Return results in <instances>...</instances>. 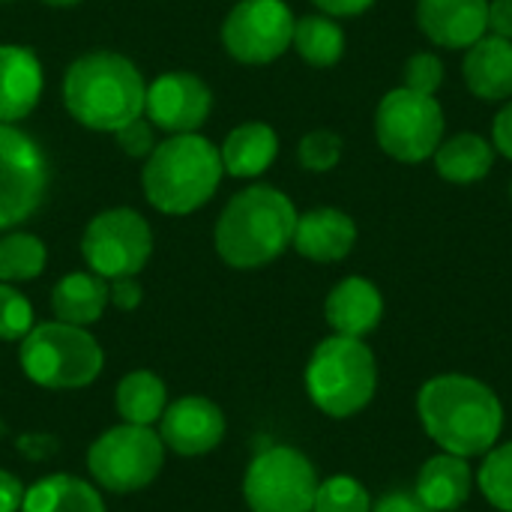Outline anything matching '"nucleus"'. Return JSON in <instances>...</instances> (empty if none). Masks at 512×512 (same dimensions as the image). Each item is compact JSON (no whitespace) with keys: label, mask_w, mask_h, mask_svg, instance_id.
<instances>
[{"label":"nucleus","mask_w":512,"mask_h":512,"mask_svg":"<svg viewBox=\"0 0 512 512\" xmlns=\"http://www.w3.org/2000/svg\"><path fill=\"white\" fill-rule=\"evenodd\" d=\"M495 147L474 132H462L450 141H441L435 150V171L450 183H477L492 171Z\"/></svg>","instance_id":"25"},{"label":"nucleus","mask_w":512,"mask_h":512,"mask_svg":"<svg viewBox=\"0 0 512 512\" xmlns=\"http://www.w3.org/2000/svg\"><path fill=\"white\" fill-rule=\"evenodd\" d=\"M297 210L273 186H252L228 201L216 225V252L237 270L276 261L294 240Z\"/></svg>","instance_id":"3"},{"label":"nucleus","mask_w":512,"mask_h":512,"mask_svg":"<svg viewBox=\"0 0 512 512\" xmlns=\"http://www.w3.org/2000/svg\"><path fill=\"white\" fill-rule=\"evenodd\" d=\"M441 84H444V63L435 54L423 51V54H414L405 63V87L408 90L435 96Z\"/></svg>","instance_id":"32"},{"label":"nucleus","mask_w":512,"mask_h":512,"mask_svg":"<svg viewBox=\"0 0 512 512\" xmlns=\"http://www.w3.org/2000/svg\"><path fill=\"white\" fill-rule=\"evenodd\" d=\"M21 512H105V501L93 483L72 474H51L24 492Z\"/></svg>","instance_id":"22"},{"label":"nucleus","mask_w":512,"mask_h":512,"mask_svg":"<svg viewBox=\"0 0 512 512\" xmlns=\"http://www.w3.org/2000/svg\"><path fill=\"white\" fill-rule=\"evenodd\" d=\"M474 489V474L468 459L453 456V453H438L432 456L417 477V498L432 512H456L462 510L471 498Z\"/></svg>","instance_id":"20"},{"label":"nucleus","mask_w":512,"mask_h":512,"mask_svg":"<svg viewBox=\"0 0 512 512\" xmlns=\"http://www.w3.org/2000/svg\"><path fill=\"white\" fill-rule=\"evenodd\" d=\"M222 156L219 150L195 135L183 132L168 138L150 153L144 168V192L147 201L171 216H183L207 204L222 180Z\"/></svg>","instance_id":"4"},{"label":"nucleus","mask_w":512,"mask_h":512,"mask_svg":"<svg viewBox=\"0 0 512 512\" xmlns=\"http://www.w3.org/2000/svg\"><path fill=\"white\" fill-rule=\"evenodd\" d=\"M354 243H357V225L348 213L336 207H318L297 216L291 246L309 261L318 264L342 261L354 249Z\"/></svg>","instance_id":"17"},{"label":"nucleus","mask_w":512,"mask_h":512,"mask_svg":"<svg viewBox=\"0 0 512 512\" xmlns=\"http://www.w3.org/2000/svg\"><path fill=\"white\" fill-rule=\"evenodd\" d=\"M417 417L426 435L453 456H486L504 432V405L498 393L471 375L429 378L417 393Z\"/></svg>","instance_id":"1"},{"label":"nucleus","mask_w":512,"mask_h":512,"mask_svg":"<svg viewBox=\"0 0 512 512\" xmlns=\"http://www.w3.org/2000/svg\"><path fill=\"white\" fill-rule=\"evenodd\" d=\"M156 426L165 450L177 456L213 453L225 438V414L207 396H183L177 402H168Z\"/></svg>","instance_id":"13"},{"label":"nucleus","mask_w":512,"mask_h":512,"mask_svg":"<svg viewBox=\"0 0 512 512\" xmlns=\"http://www.w3.org/2000/svg\"><path fill=\"white\" fill-rule=\"evenodd\" d=\"M276 153H279V138L267 123H243V126H237L225 138V144L219 150L222 168L231 177H258V174H264L273 165Z\"/></svg>","instance_id":"23"},{"label":"nucleus","mask_w":512,"mask_h":512,"mask_svg":"<svg viewBox=\"0 0 512 512\" xmlns=\"http://www.w3.org/2000/svg\"><path fill=\"white\" fill-rule=\"evenodd\" d=\"M462 72L468 90L477 99H512V39H501L492 33L477 39L465 54Z\"/></svg>","instance_id":"19"},{"label":"nucleus","mask_w":512,"mask_h":512,"mask_svg":"<svg viewBox=\"0 0 512 512\" xmlns=\"http://www.w3.org/2000/svg\"><path fill=\"white\" fill-rule=\"evenodd\" d=\"M375 135L387 156L399 162H423L435 156L444 138V111L435 96L408 87L390 90L378 105Z\"/></svg>","instance_id":"9"},{"label":"nucleus","mask_w":512,"mask_h":512,"mask_svg":"<svg viewBox=\"0 0 512 512\" xmlns=\"http://www.w3.org/2000/svg\"><path fill=\"white\" fill-rule=\"evenodd\" d=\"M210 105H213L210 87L189 72L159 75L147 87V99H144V108L153 126L174 132V135L195 132L207 120Z\"/></svg>","instance_id":"14"},{"label":"nucleus","mask_w":512,"mask_h":512,"mask_svg":"<svg viewBox=\"0 0 512 512\" xmlns=\"http://www.w3.org/2000/svg\"><path fill=\"white\" fill-rule=\"evenodd\" d=\"M489 30H492V36L512 39V0L489 3Z\"/></svg>","instance_id":"38"},{"label":"nucleus","mask_w":512,"mask_h":512,"mask_svg":"<svg viewBox=\"0 0 512 512\" xmlns=\"http://www.w3.org/2000/svg\"><path fill=\"white\" fill-rule=\"evenodd\" d=\"M42 93V66L30 48L0 45V123L27 117Z\"/></svg>","instance_id":"18"},{"label":"nucleus","mask_w":512,"mask_h":512,"mask_svg":"<svg viewBox=\"0 0 512 512\" xmlns=\"http://www.w3.org/2000/svg\"><path fill=\"white\" fill-rule=\"evenodd\" d=\"M327 15H360L366 12L375 0H315Z\"/></svg>","instance_id":"39"},{"label":"nucleus","mask_w":512,"mask_h":512,"mask_svg":"<svg viewBox=\"0 0 512 512\" xmlns=\"http://www.w3.org/2000/svg\"><path fill=\"white\" fill-rule=\"evenodd\" d=\"M150 249H153L150 225L144 222V216H138L129 207L99 213L87 225L81 240L84 261L96 276L108 282L141 273L150 258Z\"/></svg>","instance_id":"10"},{"label":"nucleus","mask_w":512,"mask_h":512,"mask_svg":"<svg viewBox=\"0 0 512 512\" xmlns=\"http://www.w3.org/2000/svg\"><path fill=\"white\" fill-rule=\"evenodd\" d=\"M312 512H372V495L354 477H330L318 483Z\"/></svg>","instance_id":"29"},{"label":"nucleus","mask_w":512,"mask_h":512,"mask_svg":"<svg viewBox=\"0 0 512 512\" xmlns=\"http://www.w3.org/2000/svg\"><path fill=\"white\" fill-rule=\"evenodd\" d=\"M165 465V444L153 426L120 423L99 435L87 450L93 483L114 495H132L150 486Z\"/></svg>","instance_id":"7"},{"label":"nucleus","mask_w":512,"mask_h":512,"mask_svg":"<svg viewBox=\"0 0 512 512\" xmlns=\"http://www.w3.org/2000/svg\"><path fill=\"white\" fill-rule=\"evenodd\" d=\"M24 375L45 390H81L102 375L105 354L87 327L51 321L36 324L18 351Z\"/></svg>","instance_id":"6"},{"label":"nucleus","mask_w":512,"mask_h":512,"mask_svg":"<svg viewBox=\"0 0 512 512\" xmlns=\"http://www.w3.org/2000/svg\"><path fill=\"white\" fill-rule=\"evenodd\" d=\"M108 303H114L123 312H132L141 303V285L135 282V276L111 279L108 282Z\"/></svg>","instance_id":"35"},{"label":"nucleus","mask_w":512,"mask_h":512,"mask_svg":"<svg viewBox=\"0 0 512 512\" xmlns=\"http://www.w3.org/2000/svg\"><path fill=\"white\" fill-rule=\"evenodd\" d=\"M48 186V165L39 144L15 129L0 123V231L30 219Z\"/></svg>","instance_id":"11"},{"label":"nucleus","mask_w":512,"mask_h":512,"mask_svg":"<svg viewBox=\"0 0 512 512\" xmlns=\"http://www.w3.org/2000/svg\"><path fill=\"white\" fill-rule=\"evenodd\" d=\"M477 486L495 510L512 512V441L495 444L477 471Z\"/></svg>","instance_id":"28"},{"label":"nucleus","mask_w":512,"mask_h":512,"mask_svg":"<svg viewBox=\"0 0 512 512\" xmlns=\"http://www.w3.org/2000/svg\"><path fill=\"white\" fill-rule=\"evenodd\" d=\"M45 270V246L33 234H6L0 240V282H30Z\"/></svg>","instance_id":"27"},{"label":"nucleus","mask_w":512,"mask_h":512,"mask_svg":"<svg viewBox=\"0 0 512 512\" xmlns=\"http://www.w3.org/2000/svg\"><path fill=\"white\" fill-rule=\"evenodd\" d=\"M108 306V279L96 273H69L51 291V309L57 321L90 327Z\"/></svg>","instance_id":"21"},{"label":"nucleus","mask_w":512,"mask_h":512,"mask_svg":"<svg viewBox=\"0 0 512 512\" xmlns=\"http://www.w3.org/2000/svg\"><path fill=\"white\" fill-rule=\"evenodd\" d=\"M324 318L336 336L363 339L372 330H378V324L384 318V297L369 279L348 276L327 294Z\"/></svg>","instance_id":"16"},{"label":"nucleus","mask_w":512,"mask_h":512,"mask_svg":"<svg viewBox=\"0 0 512 512\" xmlns=\"http://www.w3.org/2000/svg\"><path fill=\"white\" fill-rule=\"evenodd\" d=\"M456 512H462V510H456Z\"/></svg>","instance_id":"42"},{"label":"nucleus","mask_w":512,"mask_h":512,"mask_svg":"<svg viewBox=\"0 0 512 512\" xmlns=\"http://www.w3.org/2000/svg\"><path fill=\"white\" fill-rule=\"evenodd\" d=\"M492 147H498L507 159H512V99L498 111L495 126H492Z\"/></svg>","instance_id":"37"},{"label":"nucleus","mask_w":512,"mask_h":512,"mask_svg":"<svg viewBox=\"0 0 512 512\" xmlns=\"http://www.w3.org/2000/svg\"><path fill=\"white\" fill-rule=\"evenodd\" d=\"M294 15L282 0H240L222 24V42L240 63H270L288 51Z\"/></svg>","instance_id":"12"},{"label":"nucleus","mask_w":512,"mask_h":512,"mask_svg":"<svg viewBox=\"0 0 512 512\" xmlns=\"http://www.w3.org/2000/svg\"><path fill=\"white\" fill-rule=\"evenodd\" d=\"M33 306L12 285L0 282V339L21 342L33 330Z\"/></svg>","instance_id":"30"},{"label":"nucleus","mask_w":512,"mask_h":512,"mask_svg":"<svg viewBox=\"0 0 512 512\" xmlns=\"http://www.w3.org/2000/svg\"><path fill=\"white\" fill-rule=\"evenodd\" d=\"M39 3H48V6H75L81 0H39Z\"/></svg>","instance_id":"40"},{"label":"nucleus","mask_w":512,"mask_h":512,"mask_svg":"<svg viewBox=\"0 0 512 512\" xmlns=\"http://www.w3.org/2000/svg\"><path fill=\"white\" fill-rule=\"evenodd\" d=\"M114 408L123 423L156 426L168 408V387L156 372L135 369L126 378H120L114 393Z\"/></svg>","instance_id":"24"},{"label":"nucleus","mask_w":512,"mask_h":512,"mask_svg":"<svg viewBox=\"0 0 512 512\" xmlns=\"http://www.w3.org/2000/svg\"><path fill=\"white\" fill-rule=\"evenodd\" d=\"M297 156H300V165L306 171H330L339 165L342 159V138L336 132H327V129H318V132H309L300 147H297Z\"/></svg>","instance_id":"31"},{"label":"nucleus","mask_w":512,"mask_h":512,"mask_svg":"<svg viewBox=\"0 0 512 512\" xmlns=\"http://www.w3.org/2000/svg\"><path fill=\"white\" fill-rule=\"evenodd\" d=\"M144 78L132 60L93 51L78 57L63 78V102L69 114L87 129L117 132L144 111Z\"/></svg>","instance_id":"2"},{"label":"nucleus","mask_w":512,"mask_h":512,"mask_svg":"<svg viewBox=\"0 0 512 512\" xmlns=\"http://www.w3.org/2000/svg\"><path fill=\"white\" fill-rule=\"evenodd\" d=\"M306 393L333 420L360 414L378 393V360L372 348L363 339L336 333L324 339L306 363Z\"/></svg>","instance_id":"5"},{"label":"nucleus","mask_w":512,"mask_h":512,"mask_svg":"<svg viewBox=\"0 0 512 512\" xmlns=\"http://www.w3.org/2000/svg\"><path fill=\"white\" fill-rule=\"evenodd\" d=\"M372 512H432V510L417 498V492L393 489V492L381 495V498L372 504Z\"/></svg>","instance_id":"34"},{"label":"nucleus","mask_w":512,"mask_h":512,"mask_svg":"<svg viewBox=\"0 0 512 512\" xmlns=\"http://www.w3.org/2000/svg\"><path fill=\"white\" fill-rule=\"evenodd\" d=\"M510 195H512V186H510Z\"/></svg>","instance_id":"41"},{"label":"nucleus","mask_w":512,"mask_h":512,"mask_svg":"<svg viewBox=\"0 0 512 512\" xmlns=\"http://www.w3.org/2000/svg\"><path fill=\"white\" fill-rule=\"evenodd\" d=\"M291 45L297 48V54L306 63H312V66H333V63H339V57L345 51V33L327 15H306V18L294 21Z\"/></svg>","instance_id":"26"},{"label":"nucleus","mask_w":512,"mask_h":512,"mask_svg":"<svg viewBox=\"0 0 512 512\" xmlns=\"http://www.w3.org/2000/svg\"><path fill=\"white\" fill-rule=\"evenodd\" d=\"M24 486L15 474L0 471V512H21L24 504Z\"/></svg>","instance_id":"36"},{"label":"nucleus","mask_w":512,"mask_h":512,"mask_svg":"<svg viewBox=\"0 0 512 512\" xmlns=\"http://www.w3.org/2000/svg\"><path fill=\"white\" fill-rule=\"evenodd\" d=\"M117 135V144H120V150L123 153H129V156H150L153 150H156V141H153V129H150V123L147 120H132V123H126L123 129H117L114 132Z\"/></svg>","instance_id":"33"},{"label":"nucleus","mask_w":512,"mask_h":512,"mask_svg":"<svg viewBox=\"0 0 512 512\" xmlns=\"http://www.w3.org/2000/svg\"><path fill=\"white\" fill-rule=\"evenodd\" d=\"M315 465L294 447H264L246 468L243 498L252 512H312L318 492Z\"/></svg>","instance_id":"8"},{"label":"nucleus","mask_w":512,"mask_h":512,"mask_svg":"<svg viewBox=\"0 0 512 512\" xmlns=\"http://www.w3.org/2000/svg\"><path fill=\"white\" fill-rule=\"evenodd\" d=\"M417 24L441 48H471L489 30V0H420Z\"/></svg>","instance_id":"15"}]
</instances>
